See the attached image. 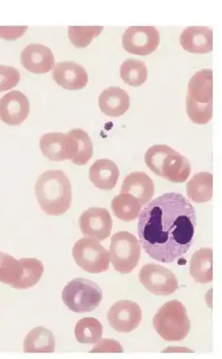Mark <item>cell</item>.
Masks as SVG:
<instances>
[{
	"instance_id": "obj_1",
	"label": "cell",
	"mask_w": 222,
	"mask_h": 359,
	"mask_svg": "<svg viewBox=\"0 0 222 359\" xmlns=\"http://www.w3.org/2000/svg\"><path fill=\"white\" fill-rule=\"evenodd\" d=\"M197 224L191 202L181 194H164L148 203L140 214V243L152 259L171 263L192 248Z\"/></svg>"
},
{
	"instance_id": "obj_2",
	"label": "cell",
	"mask_w": 222,
	"mask_h": 359,
	"mask_svg": "<svg viewBox=\"0 0 222 359\" xmlns=\"http://www.w3.org/2000/svg\"><path fill=\"white\" fill-rule=\"evenodd\" d=\"M35 191L39 205L49 216L63 215L71 207L72 187L63 170H51L40 175Z\"/></svg>"
},
{
	"instance_id": "obj_3",
	"label": "cell",
	"mask_w": 222,
	"mask_h": 359,
	"mask_svg": "<svg viewBox=\"0 0 222 359\" xmlns=\"http://www.w3.org/2000/svg\"><path fill=\"white\" fill-rule=\"evenodd\" d=\"M186 112L197 125H205L213 117V72L199 71L190 80L186 97Z\"/></svg>"
},
{
	"instance_id": "obj_4",
	"label": "cell",
	"mask_w": 222,
	"mask_h": 359,
	"mask_svg": "<svg viewBox=\"0 0 222 359\" xmlns=\"http://www.w3.org/2000/svg\"><path fill=\"white\" fill-rule=\"evenodd\" d=\"M147 166L157 175L175 183H184L192 172L188 160L165 144L150 147L145 156Z\"/></svg>"
},
{
	"instance_id": "obj_5",
	"label": "cell",
	"mask_w": 222,
	"mask_h": 359,
	"mask_svg": "<svg viewBox=\"0 0 222 359\" xmlns=\"http://www.w3.org/2000/svg\"><path fill=\"white\" fill-rule=\"evenodd\" d=\"M152 324L164 341H180L186 338L191 329V321L185 306L177 300L165 304L155 315Z\"/></svg>"
},
{
	"instance_id": "obj_6",
	"label": "cell",
	"mask_w": 222,
	"mask_h": 359,
	"mask_svg": "<svg viewBox=\"0 0 222 359\" xmlns=\"http://www.w3.org/2000/svg\"><path fill=\"white\" fill-rule=\"evenodd\" d=\"M103 298V290L97 283L81 278L70 282L62 292L63 303L77 313L94 311L100 305Z\"/></svg>"
},
{
	"instance_id": "obj_7",
	"label": "cell",
	"mask_w": 222,
	"mask_h": 359,
	"mask_svg": "<svg viewBox=\"0 0 222 359\" xmlns=\"http://www.w3.org/2000/svg\"><path fill=\"white\" fill-rule=\"evenodd\" d=\"M141 255V248L137 237L122 231L111 238L110 247V262L115 271L122 274H129L137 266Z\"/></svg>"
},
{
	"instance_id": "obj_8",
	"label": "cell",
	"mask_w": 222,
	"mask_h": 359,
	"mask_svg": "<svg viewBox=\"0 0 222 359\" xmlns=\"http://www.w3.org/2000/svg\"><path fill=\"white\" fill-rule=\"evenodd\" d=\"M72 255L77 265L89 273H103L110 267V252L96 239H79L73 248Z\"/></svg>"
},
{
	"instance_id": "obj_9",
	"label": "cell",
	"mask_w": 222,
	"mask_h": 359,
	"mask_svg": "<svg viewBox=\"0 0 222 359\" xmlns=\"http://www.w3.org/2000/svg\"><path fill=\"white\" fill-rule=\"evenodd\" d=\"M40 148L45 157L53 162L70 160L72 163L78 153V145L72 130L67 134L51 133L40 140Z\"/></svg>"
},
{
	"instance_id": "obj_10",
	"label": "cell",
	"mask_w": 222,
	"mask_h": 359,
	"mask_svg": "<svg viewBox=\"0 0 222 359\" xmlns=\"http://www.w3.org/2000/svg\"><path fill=\"white\" fill-rule=\"evenodd\" d=\"M142 285L152 294L167 296L178 288L176 276L169 269L160 264H147L139 273Z\"/></svg>"
},
{
	"instance_id": "obj_11",
	"label": "cell",
	"mask_w": 222,
	"mask_h": 359,
	"mask_svg": "<svg viewBox=\"0 0 222 359\" xmlns=\"http://www.w3.org/2000/svg\"><path fill=\"white\" fill-rule=\"evenodd\" d=\"M159 44L160 33L153 26H131L122 36L124 49L134 55H150Z\"/></svg>"
},
{
	"instance_id": "obj_12",
	"label": "cell",
	"mask_w": 222,
	"mask_h": 359,
	"mask_svg": "<svg viewBox=\"0 0 222 359\" xmlns=\"http://www.w3.org/2000/svg\"><path fill=\"white\" fill-rule=\"evenodd\" d=\"M112 226V217L107 209L103 208H90L83 212L79 219L82 233L99 242L110 237Z\"/></svg>"
},
{
	"instance_id": "obj_13",
	"label": "cell",
	"mask_w": 222,
	"mask_h": 359,
	"mask_svg": "<svg viewBox=\"0 0 222 359\" xmlns=\"http://www.w3.org/2000/svg\"><path fill=\"white\" fill-rule=\"evenodd\" d=\"M107 318L110 325L117 332L131 333L142 320L139 305L131 301H120L109 310Z\"/></svg>"
},
{
	"instance_id": "obj_14",
	"label": "cell",
	"mask_w": 222,
	"mask_h": 359,
	"mask_svg": "<svg viewBox=\"0 0 222 359\" xmlns=\"http://www.w3.org/2000/svg\"><path fill=\"white\" fill-rule=\"evenodd\" d=\"M29 259L17 260L8 254L0 252V283L17 290L29 288Z\"/></svg>"
},
{
	"instance_id": "obj_15",
	"label": "cell",
	"mask_w": 222,
	"mask_h": 359,
	"mask_svg": "<svg viewBox=\"0 0 222 359\" xmlns=\"http://www.w3.org/2000/svg\"><path fill=\"white\" fill-rule=\"evenodd\" d=\"M30 112L27 97L19 91H12L0 100V119L11 126L22 124Z\"/></svg>"
},
{
	"instance_id": "obj_16",
	"label": "cell",
	"mask_w": 222,
	"mask_h": 359,
	"mask_svg": "<svg viewBox=\"0 0 222 359\" xmlns=\"http://www.w3.org/2000/svg\"><path fill=\"white\" fill-rule=\"evenodd\" d=\"M21 64L28 72L41 74L53 68L55 58L49 48L42 44H30L21 53Z\"/></svg>"
},
{
	"instance_id": "obj_17",
	"label": "cell",
	"mask_w": 222,
	"mask_h": 359,
	"mask_svg": "<svg viewBox=\"0 0 222 359\" xmlns=\"http://www.w3.org/2000/svg\"><path fill=\"white\" fill-rule=\"evenodd\" d=\"M180 43L191 53L205 54L213 50V32L208 27H188L182 32Z\"/></svg>"
},
{
	"instance_id": "obj_18",
	"label": "cell",
	"mask_w": 222,
	"mask_h": 359,
	"mask_svg": "<svg viewBox=\"0 0 222 359\" xmlns=\"http://www.w3.org/2000/svg\"><path fill=\"white\" fill-rule=\"evenodd\" d=\"M56 83L68 90H80L86 86L88 75L85 69L74 62H60L53 72Z\"/></svg>"
},
{
	"instance_id": "obj_19",
	"label": "cell",
	"mask_w": 222,
	"mask_h": 359,
	"mask_svg": "<svg viewBox=\"0 0 222 359\" xmlns=\"http://www.w3.org/2000/svg\"><path fill=\"white\" fill-rule=\"evenodd\" d=\"M155 185L145 172L136 171L126 176L120 194H126L136 198L141 204L147 205L154 196Z\"/></svg>"
},
{
	"instance_id": "obj_20",
	"label": "cell",
	"mask_w": 222,
	"mask_h": 359,
	"mask_svg": "<svg viewBox=\"0 0 222 359\" xmlns=\"http://www.w3.org/2000/svg\"><path fill=\"white\" fill-rule=\"evenodd\" d=\"M119 177L117 165L109 159L95 161L89 169V179L95 187L111 191L117 185Z\"/></svg>"
},
{
	"instance_id": "obj_21",
	"label": "cell",
	"mask_w": 222,
	"mask_h": 359,
	"mask_svg": "<svg viewBox=\"0 0 222 359\" xmlns=\"http://www.w3.org/2000/svg\"><path fill=\"white\" fill-rule=\"evenodd\" d=\"M131 99L128 93L119 87H110L99 97L102 112L110 117H119L129 110Z\"/></svg>"
},
{
	"instance_id": "obj_22",
	"label": "cell",
	"mask_w": 222,
	"mask_h": 359,
	"mask_svg": "<svg viewBox=\"0 0 222 359\" xmlns=\"http://www.w3.org/2000/svg\"><path fill=\"white\" fill-rule=\"evenodd\" d=\"M190 274L194 280L202 284L213 280V251L202 248L194 253L190 261Z\"/></svg>"
},
{
	"instance_id": "obj_23",
	"label": "cell",
	"mask_w": 222,
	"mask_h": 359,
	"mask_svg": "<svg viewBox=\"0 0 222 359\" xmlns=\"http://www.w3.org/2000/svg\"><path fill=\"white\" fill-rule=\"evenodd\" d=\"M187 196L192 201L204 203L213 196V175L202 172L195 175L186 184Z\"/></svg>"
},
{
	"instance_id": "obj_24",
	"label": "cell",
	"mask_w": 222,
	"mask_h": 359,
	"mask_svg": "<svg viewBox=\"0 0 222 359\" xmlns=\"http://www.w3.org/2000/svg\"><path fill=\"white\" fill-rule=\"evenodd\" d=\"M25 353H53L55 338L53 333L44 327L33 329L24 341Z\"/></svg>"
},
{
	"instance_id": "obj_25",
	"label": "cell",
	"mask_w": 222,
	"mask_h": 359,
	"mask_svg": "<svg viewBox=\"0 0 222 359\" xmlns=\"http://www.w3.org/2000/svg\"><path fill=\"white\" fill-rule=\"evenodd\" d=\"M114 215L125 222L135 221L141 214L143 205L138 200L130 194H119L111 203Z\"/></svg>"
},
{
	"instance_id": "obj_26",
	"label": "cell",
	"mask_w": 222,
	"mask_h": 359,
	"mask_svg": "<svg viewBox=\"0 0 222 359\" xmlns=\"http://www.w3.org/2000/svg\"><path fill=\"white\" fill-rule=\"evenodd\" d=\"M103 327L100 320L87 317L79 320L75 327V337L82 344H98L103 337Z\"/></svg>"
},
{
	"instance_id": "obj_27",
	"label": "cell",
	"mask_w": 222,
	"mask_h": 359,
	"mask_svg": "<svg viewBox=\"0 0 222 359\" xmlns=\"http://www.w3.org/2000/svg\"><path fill=\"white\" fill-rule=\"evenodd\" d=\"M148 69L140 60L130 58L126 60L120 68V77L131 86L138 87L143 85L148 78Z\"/></svg>"
},
{
	"instance_id": "obj_28",
	"label": "cell",
	"mask_w": 222,
	"mask_h": 359,
	"mask_svg": "<svg viewBox=\"0 0 222 359\" xmlns=\"http://www.w3.org/2000/svg\"><path fill=\"white\" fill-rule=\"evenodd\" d=\"M103 29V26H71L69 38L76 48H84L101 34Z\"/></svg>"
},
{
	"instance_id": "obj_29",
	"label": "cell",
	"mask_w": 222,
	"mask_h": 359,
	"mask_svg": "<svg viewBox=\"0 0 222 359\" xmlns=\"http://www.w3.org/2000/svg\"><path fill=\"white\" fill-rule=\"evenodd\" d=\"M78 143V155L74 164L81 166L85 165L93 156V145L91 140L84 130L77 128L73 130Z\"/></svg>"
},
{
	"instance_id": "obj_30",
	"label": "cell",
	"mask_w": 222,
	"mask_h": 359,
	"mask_svg": "<svg viewBox=\"0 0 222 359\" xmlns=\"http://www.w3.org/2000/svg\"><path fill=\"white\" fill-rule=\"evenodd\" d=\"M20 79V75L17 69L0 65V93L8 91L15 87Z\"/></svg>"
},
{
	"instance_id": "obj_31",
	"label": "cell",
	"mask_w": 222,
	"mask_h": 359,
	"mask_svg": "<svg viewBox=\"0 0 222 359\" xmlns=\"http://www.w3.org/2000/svg\"><path fill=\"white\" fill-rule=\"evenodd\" d=\"M91 353H122L124 349L121 344L113 339H103L100 340L97 345H95L93 348L90 351Z\"/></svg>"
},
{
	"instance_id": "obj_32",
	"label": "cell",
	"mask_w": 222,
	"mask_h": 359,
	"mask_svg": "<svg viewBox=\"0 0 222 359\" xmlns=\"http://www.w3.org/2000/svg\"><path fill=\"white\" fill-rule=\"evenodd\" d=\"M27 27H0V37L6 40H15L26 32Z\"/></svg>"
},
{
	"instance_id": "obj_33",
	"label": "cell",
	"mask_w": 222,
	"mask_h": 359,
	"mask_svg": "<svg viewBox=\"0 0 222 359\" xmlns=\"http://www.w3.org/2000/svg\"><path fill=\"white\" fill-rule=\"evenodd\" d=\"M181 351V352H182V351H190L188 349H186V348H178V347H176V348H168V349L166 348L165 351H164H164H169V352H171V351Z\"/></svg>"
}]
</instances>
